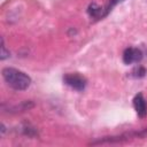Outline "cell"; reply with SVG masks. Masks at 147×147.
Wrapping results in <instances>:
<instances>
[{"label":"cell","mask_w":147,"mask_h":147,"mask_svg":"<svg viewBox=\"0 0 147 147\" xmlns=\"http://www.w3.org/2000/svg\"><path fill=\"white\" fill-rule=\"evenodd\" d=\"M2 77L5 82L16 91H24L31 84V78L23 71L15 68H3Z\"/></svg>","instance_id":"6da1fadb"},{"label":"cell","mask_w":147,"mask_h":147,"mask_svg":"<svg viewBox=\"0 0 147 147\" xmlns=\"http://www.w3.org/2000/svg\"><path fill=\"white\" fill-rule=\"evenodd\" d=\"M63 82L65 85H68L69 87L76 90V91H84L86 85H87V80L84 76H82L78 72H74V74H67L63 76Z\"/></svg>","instance_id":"7a4b0ae2"},{"label":"cell","mask_w":147,"mask_h":147,"mask_svg":"<svg viewBox=\"0 0 147 147\" xmlns=\"http://www.w3.org/2000/svg\"><path fill=\"white\" fill-rule=\"evenodd\" d=\"M142 60V52L137 47H127L123 52V62L125 64L138 63Z\"/></svg>","instance_id":"3957f363"},{"label":"cell","mask_w":147,"mask_h":147,"mask_svg":"<svg viewBox=\"0 0 147 147\" xmlns=\"http://www.w3.org/2000/svg\"><path fill=\"white\" fill-rule=\"evenodd\" d=\"M133 107H134V110H136L137 115L140 118L146 117V115H147V103H146V100H145V98L141 93L136 94V96L133 98Z\"/></svg>","instance_id":"277c9868"},{"label":"cell","mask_w":147,"mask_h":147,"mask_svg":"<svg viewBox=\"0 0 147 147\" xmlns=\"http://www.w3.org/2000/svg\"><path fill=\"white\" fill-rule=\"evenodd\" d=\"M87 13H88V15H90L91 17H93V18H100V17L106 16L103 8H101V7H100L98 3H95V2L90 3V6H88V8H87Z\"/></svg>","instance_id":"5b68a950"},{"label":"cell","mask_w":147,"mask_h":147,"mask_svg":"<svg viewBox=\"0 0 147 147\" xmlns=\"http://www.w3.org/2000/svg\"><path fill=\"white\" fill-rule=\"evenodd\" d=\"M132 74H133L134 77L140 78V77H144V76H145V74H146V69H145L144 67H138V68H136V69L132 71Z\"/></svg>","instance_id":"8992f818"},{"label":"cell","mask_w":147,"mask_h":147,"mask_svg":"<svg viewBox=\"0 0 147 147\" xmlns=\"http://www.w3.org/2000/svg\"><path fill=\"white\" fill-rule=\"evenodd\" d=\"M123 1H124V0H110V1H109V3H108V6H107V8L105 9V14L107 15V14H108V13H109V11H110L115 6H116V5H118V3L123 2Z\"/></svg>","instance_id":"52a82bcc"},{"label":"cell","mask_w":147,"mask_h":147,"mask_svg":"<svg viewBox=\"0 0 147 147\" xmlns=\"http://www.w3.org/2000/svg\"><path fill=\"white\" fill-rule=\"evenodd\" d=\"M7 57H9V52H7L6 46H5V44H3V39L1 38V53H0V59H1V60H5V59H7Z\"/></svg>","instance_id":"ba28073f"}]
</instances>
